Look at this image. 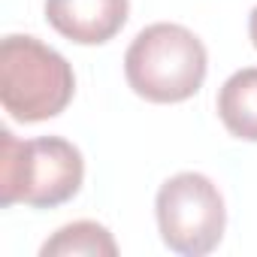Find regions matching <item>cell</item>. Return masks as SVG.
Instances as JSON below:
<instances>
[{
	"label": "cell",
	"instance_id": "1",
	"mask_svg": "<svg viewBox=\"0 0 257 257\" xmlns=\"http://www.w3.org/2000/svg\"><path fill=\"white\" fill-rule=\"evenodd\" d=\"M85 179L82 152L61 137L16 140L0 131V203H25L34 209H55L73 200Z\"/></svg>",
	"mask_w": 257,
	"mask_h": 257
},
{
	"label": "cell",
	"instance_id": "2",
	"mask_svg": "<svg viewBox=\"0 0 257 257\" xmlns=\"http://www.w3.org/2000/svg\"><path fill=\"white\" fill-rule=\"evenodd\" d=\"M209 70L200 37L182 25L158 22L137 34L124 55V76L149 103H182L194 97Z\"/></svg>",
	"mask_w": 257,
	"mask_h": 257
},
{
	"label": "cell",
	"instance_id": "3",
	"mask_svg": "<svg viewBox=\"0 0 257 257\" xmlns=\"http://www.w3.org/2000/svg\"><path fill=\"white\" fill-rule=\"evenodd\" d=\"M73 94L76 76L61 52L22 34L0 43V103L16 121L55 118L70 106Z\"/></svg>",
	"mask_w": 257,
	"mask_h": 257
},
{
	"label": "cell",
	"instance_id": "4",
	"mask_svg": "<svg viewBox=\"0 0 257 257\" xmlns=\"http://www.w3.org/2000/svg\"><path fill=\"white\" fill-rule=\"evenodd\" d=\"M155 212L164 245L185 257L215 251L227 227L224 197L203 173H179L167 179L158 191Z\"/></svg>",
	"mask_w": 257,
	"mask_h": 257
},
{
	"label": "cell",
	"instance_id": "5",
	"mask_svg": "<svg viewBox=\"0 0 257 257\" xmlns=\"http://www.w3.org/2000/svg\"><path fill=\"white\" fill-rule=\"evenodd\" d=\"M131 0H46L49 25L79 46H103L124 25Z\"/></svg>",
	"mask_w": 257,
	"mask_h": 257
},
{
	"label": "cell",
	"instance_id": "6",
	"mask_svg": "<svg viewBox=\"0 0 257 257\" xmlns=\"http://www.w3.org/2000/svg\"><path fill=\"white\" fill-rule=\"evenodd\" d=\"M218 115L236 140L257 143V67L236 70L221 85Z\"/></svg>",
	"mask_w": 257,
	"mask_h": 257
},
{
	"label": "cell",
	"instance_id": "7",
	"mask_svg": "<svg viewBox=\"0 0 257 257\" xmlns=\"http://www.w3.org/2000/svg\"><path fill=\"white\" fill-rule=\"evenodd\" d=\"M43 257H115L118 245L112 233L97 221H73L61 227L43 248Z\"/></svg>",
	"mask_w": 257,
	"mask_h": 257
},
{
	"label": "cell",
	"instance_id": "8",
	"mask_svg": "<svg viewBox=\"0 0 257 257\" xmlns=\"http://www.w3.org/2000/svg\"><path fill=\"white\" fill-rule=\"evenodd\" d=\"M248 34H251V43L257 49V7L251 10V19H248Z\"/></svg>",
	"mask_w": 257,
	"mask_h": 257
}]
</instances>
